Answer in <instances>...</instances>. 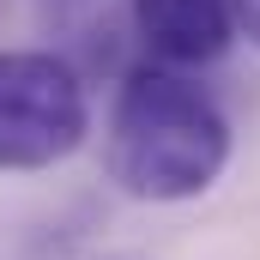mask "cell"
I'll return each mask as SVG.
<instances>
[{
	"label": "cell",
	"instance_id": "1",
	"mask_svg": "<svg viewBox=\"0 0 260 260\" xmlns=\"http://www.w3.org/2000/svg\"><path fill=\"white\" fill-rule=\"evenodd\" d=\"M230 164V121L218 97L182 67L139 61L121 73L109 127H103V170L127 200L182 206L218 188Z\"/></svg>",
	"mask_w": 260,
	"mask_h": 260
},
{
	"label": "cell",
	"instance_id": "2",
	"mask_svg": "<svg viewBox=\"0 0 260 260\" xmlns=\"http://www.w3.org/2000/svg\"><path fill=\"white\" fill-rule=\"evenodd\" d=\"M91 133L79 67L55 49H0V176L67 164Z\"/></svg>",
	"mask_w": 260,
	"mask_h": 260
},
{
	"label": "cell",
	"instance_id": "3",
	"mask_svg": "<svg viewBox=\"0 0 260 260\" xmlns=\"http://www.w3.org/2000/svg\"><path fill=\"white\" fill-rule=\"evenodd\" d=\"M133 37L145 43V61L164 67H212L236 43L230 0H127Z\"/></svg>",
	"mask_w": 260,
	"mask_h": 260
},
{
	"label": "cell",
	"instance_id": "4",
	"mask_svg": "<svg viewBox=\"0 0 260 260\" xmlns=\"http://www.w3.org/2000/svg\"><path fill=\"white\" fill-rule=\"evenodd\" d=\"M230 12H236V37L260 49V0H230Z\"/></svg>",
	"mask_w": 260,
	"mask_h": 260
}]
</instances>
